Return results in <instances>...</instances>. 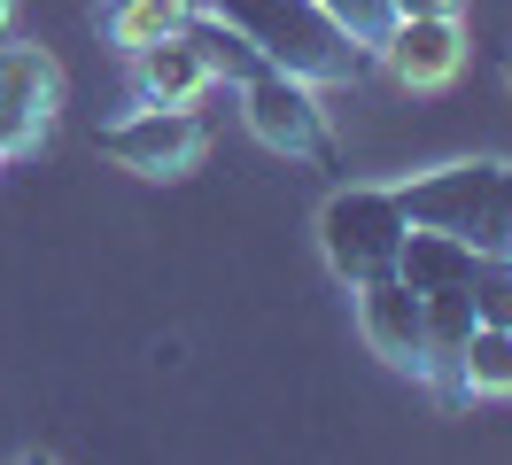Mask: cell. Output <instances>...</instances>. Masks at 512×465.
Masks as SVG:
<instances>
[{
  "label": "cell",
  "instance_id": "2",
  "mask_svg": "<svg viewBox=\"0 0 512 465\" xmlns=\"http://www.w3.org/2000/svg\"><path fill=\"white\" fill-rule=\"evenodd\" d=\"M396 202L412 225H435L481 256H512V163H443L427 179H404Z\"/></svg>",
  "mask_w": 512,
  "mask_h": 465
},
{
  "label": "cell",
  "instance_id": "11",
  "mask_svg": "<svg viewBox=\"0 0 512 465\" xmlns=\"http://www.w3.org/2000/svg\"><path fill=\"white\" fill-rule=\"evenodd\" d=\"M187 24H194V0H109V8H101V31H109L125 55L156 47V39H179Z\"/></svg>",
  "mask_w": 512,
  "mask_h": 465
},
{
  "label": "cell",
  "instance_id": "13",
  "mask_svg": "<svg viewBox=\"0 0 512 465\" xmlns=\"http://www.w3.org/2000/svg\"><path fill=\"white\" fill-rule=\"evenodd\" d=\"M319 8H326L342 31H350L357 47H381V31L396 24V8H388V0H319Z\"/></svg>",
  "mask_w": 512,
  "mask_h": 465
},
{
  "label": "cell",
  "instance_id": "8",
  "mask_svg": "<svg viewBox=\"0 0 512 465\" xmlns=\"http://www.w3.org/2000/svg\"><path fill=\"white\" fill-rule=\"evenodd\" d=\"M388 78L404 93H443L458 70H466V24L458 16H396L381 31V47H373Z\"/></svg>",
  "mask_w": 512,
  "mask_h": 465
},
{
  "label": "cell",
  "instance_id": "9",
  "mask_svg": "<svg viewBox=\"0 0 512 465\" xmlns=\"http://www.w3.org/2000/svg\"><path fill=\"white\" fill-rule=\"evenodd\" d=\"M210 86H218V70L202 62V47H194L187 31H179V39H156V47H140V55H132V93H140L148 109H194Z\"/></svg>",
  "mask_w": 512,
  "mask_h": 465
},
{
  "label": "cell",
  "instance_id": "3",
  "mask_svg": "<svg viewBox=\"0 0 512 465\" xmlns=\"http://www.w3.org/2000/svg\"><path fill=\"white\" fill-rule=\"evenodd\" d=\"M404 233H412V217L396 202V186H342V194H326V210H319V248L334 264V279H350V287L396 272Z\"/></svg>",
  "mask_w": 512,
  "mask_h": 465
},
{
  "label": "cell",
  "instance_id": "12",
  "mask_svg": "<svg viewBox=\"0 0 512 465\" xmlns=\"http://www.w3.org/2000/svg\"><path fill=\"white\" fill-rule=\"evenodd\" d=\"M466 295H474L481 326H512V256H481V248H474V279H466Z\"/></svg>",
  "mask_w": 512,
  "mask_h": 465
},
{
  "label": "cell",
  "instance_id": "7",
  "mask_svg": "<svg viewBox=\"0 0 512 465\" xmlns=\"http://www.w3.org/2000/svg\"><path fill=\"white\" fill-rule=\"evenodd\" d=\"M357 295V334L373 341V357H388L396 372H412V380H435V357H427V303H419L412 279H365L350 287Z\"/></svg>",
  "mask_w": 512,
  "mask_h": 465
},
{
  "label": "cell",
  "instance_id": "15",
  "mask_svg": "<svg viewBox=\"0 0 512 465\" xmlns=\"http://www.w3.org/2000/svg\"><path fill=\"white\" fill-rule=\"evenodd\" d=\"M8 24H16V0H0V39H8Z\"/></svg>",
  "mask_w": 512,
  "mask_h": 465
},
{
  "label": "cell",
  "instance_id": "16",
  "mask_svg": "<svg viewBox=\"0 0 512 465\" xmlns=\"http://www.w3.org/2000/svg\"><path fill=\"white\" fill-rule=\"evenodd\" d=\"M505 86H512V62H505Z\"/></svg>",
  "mask_w": 512,
  "mask_h": 465
},
{
  "label": "cell",
  "instance_id": "14",
  "mask_svg": "<svg viewBox=\"0 0 512 465\" xmlns=\"http://www.w3.org/2000/svg\"><path fill=\"white\" fill-rule=\"evenodd\" d=\"M396 16H458V0H388Z\"/></svg>",
  "mask_w": 512,
  "mask_h": 465
},
{
  "label": "cell",
  "instance_id": "4",
  "mask_svg": "<svg viewBox=\"0 0 512 465\" xmlns=\"http://www.w3.org/2000/svg\"><path fill=\"white\" fill-rule=\"evenodd\" d=\"M241 117H249V132H256L272 155H295V163H334V132H326L319 86H311V78H295V70L256 62L249 78H241Z\"/></svg>",
  "mask_w": 512,
  "mask_h": 465
},
{
  "label": "cell",
  "instance_id": "5",
  "mask_svg": "<svg viewBox=\"0 0 512 465\" xmlns=\"http://www.w3.org/2000/svg\"><path fill=\"white\" fill-rule=\"evenodd\" d=\"M101 155L117 171H140V179H187L194 163L210 155V124L194 117V109H148L140 101L125 124L101 132Z\"/></svg>",
  "mask_w": 512,
  "mask_h": 465
},
{
  "label": "cell",
  "instance_id": "10",
  "mask_svg": "<svg viewBox=\"0 0 512 465\" xmlns=\"http://www.w3.org/2000/svg\"><path fill=\"white\" fill-rule=\"evenodd\" d=\"M450 403H474V396H512V326H474L458 365L443 380Z\"/></svg>",
  "mask_w": 512,
  "mask_h": 465
},
{
  "label": "cell",
  "instance_id": "17",
  "mask_svg": "<svg viewBox=\"0 0 512 465\" xmlns=\"http://www.w3.org/2000/svg\"><path fill=\"white\" fill-rule=\"evenodd\" d=\"M0 163H8V155H0Z\"/></svg>",
  "mask_w": 512,
  "mask_h": 465
},
{
  "label": "cell",
  "instance_id": "6",
  "mask_svg": "<svg viewBox=\"0 0 512 465\" xmlns=\"http://www.w3.org/2000/svg\"><path fill=\"white\" fill-rule=\"evenodd\" d=\"M55 101H63V78H55L47 47L0 39V155H39L47 148Z\"/></svg>",
  "mask_w": 512,
  "mask_h": 465
},
{
  "label": "cell",
  "instance_id": "1",
  "mask_svg": "<svg viewBox=\"0 0 512 465\" xmlns=\"http://www.w3.org/2000/svg\"><path fill=\"white\" fill-rule=\"evenodd\" d=\"M210 16H225L241 31L256 47V62L295 70L311 86H357L373 70V47H357L319 0H210Z\"/></svg>",
  "mask_w": 512,
  "mask_h": 465
}]
</instances>
